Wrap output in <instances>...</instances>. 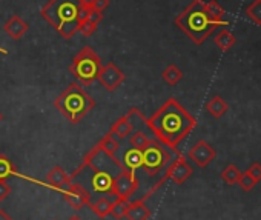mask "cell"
<instances>
[{
	"mask_svg": "<svg viewBox=\"0 0 261 220\" xmlns=\"http://www.w3.org/2000/svg\"><path fill=\"white\" fill-rule=\"evenodd\" d=\"M54 220H56V218H54Z\"/></svg>",
	"mask_w": 261,
	"mask_h": 220,
	"instance_id": "obj_41",
	"label": "cell"
},
{
	"mask_svg": "<svg viewBox=\"0 0 261 220\" xmlns=\"http://www.w3.org/2000/svg\"><path fill=\"white\" fill-rule=\"evenodd\" d=\"M54 106L69 124L77 125L89 111H92L95 102L79 83H71L54 100Z\"/></svg>",
	"mask_w": 261,
	"mask_h": 220,
	"instance_id": "obj_4",
	"label": "cell"
},
{
	"mask_svg": "<svg viewBox=\"0 0 261 220\" xmlns=\"http://www.w3.org/2000/svg\"><path fill=\"white\" fill-rule=\"evenodd\" d=\"M129 205V197H117V200L114 203H111V214L114 218L121 220L126 215V209Z\"/></svg>",
	"mask_w": 261,
	"mask_h": 220,
	"instance_id": "obj_24",
	"label": "cell"
},
{
	"mask_svg": "<svg viewBox=\"0 0 261 220\" xmlns=\"http://www.w3.org/2000/svg\"><path fill=\"white\" fill-rule=\"evenodd\" d=\"M188 156L198 168H206L207 165H211L214 162V159L217 157V153L212 148V145H209L206 140H198L189 150Z\"/></svg>",
	"mask_w": 261,
	"mask_h": 220,
	"instance_id": "obj_12",
	"label": "cell"
},
{
	"mask_svg": "<svg viewBox=\"0 0 261 220\" xmlns=\"http://www.w3.org/2000/svg\"><path fill=\"white\" fill-rule=\"evenodd\" d=\"M94 2H95V0H80V4H82L83 7H86V8H92Z\"/></svg>",
	"mask_w": 261,
	"mask_h": 220,
	"instance_id": "obj_37",
	"label": "cell"
},
{
	"mask_svg": "<svg viewBox=\"0 0 261 220\" xmlns=\"http://www.w3.org/2000/svg\"><path fill=\"white\" fill-rule=\"evenodd\" d=\"M124 217L127 220H148L151 217V209L146 205V199L142 197L136 202H129Z\"/></svg>",
	"mask_w": 261,
	"mask_h": 220,
	"instance_id": "obj_15",
	"label": "cell"
},
{
	"mask_svg": "<svg viewBox=\"0 0 261 220\" xmlns=\"http://www.w3.org/2000/svg\"><path fill=\"white\" fill-rule=\"evenodd\" d=\"M129 143H130V146H133L134 150L143 151L149 145V137L146 136V133L140 131V130H134L133 133H130Z\"/></svg>",
	"mask_w": 261,
	"mask_h": 220,
	"instance_id": "obj_23",
	"label": "cell"
},
{
	"mask_svg": "<svg viewBox=\"0 0 261 220\" xmlns=\"http://www.w3.org/2000/svg\"><path fill=\"white\" fill-rule=\"evenodd\" d=\"M95 30H97V25L91 23L89 20H85L83 23H80V25H79V31H80L85 37L92 36V34L95 33Z\"/></svg>",
	"mask_w": 261,
	"mask_h": 220,
	"instance_id": "obj_31",
	"label": "cell"
},
{
	"mask_svg": "<svg viewBox=\"0 0 261 220\" xmlns=\"http://www.w3.org/2000/svg\"><path fill=\"white\" fill-rule=\"evenodd\" d=\"M4 120V116H2V113H0V122H2Z\"/></svg>",
	"mask_w": 261,
	"mask_h": 220,
	"instance_id": "obj_40",
	"label": "cell"
},
{
	"mask_svg": "<svg viewBox=\"0 0 261 220\" xmlns=\"http://www.w3.org/2000/svg\"><path fill=\"white\" fill-rule=\"evenodd\" d=\"M139 185H140V180L137 179L136 173L124 169L123 173L114 177L111 194L115 197H130L139 189Z\"/></svg>",
	"mask_w": 261,
	"mask_h": 220,
	"instance_id": "obj_9",
	"label": "cell"
},
{
	"mask_svg": "<svg viewBox=\"0 0 261 220\" xmlns=\"http://www.w3.org/2000/svg\"><path fill=\"white\" fill-rule=\"evenodd\" d=\"M256 180L247 173V171H244V173H241V177H240V180H238V186L243 189V191H246V192H249V191H252L255 186H256Z\"/></svg>",
	"mask_w": 261,
	"mask_h": 220,
	"instance_id": "obj_30",
	"label": "cell"
},
{
	"mask_svg": "<svg viewBox=\"0 0 261 220\" xmlns=\"http://www.w3.org/2000/svg\"><path fill=\"white\" fill-rule=\"evenodd\" d=\"M204 8H206L207 14L214 20H217V22H226V20H223L226 11H224V8H221V5L217 2V0H209V2H204Z\"/></svg>",
	"mask_w": 261,
	"mask_h": 220,
	"instance_id": "obj_26",
	"label": "cell"
},
{
	"mask_svg": "<svg viewBox=\"0 0 261 220\" xmlns=\"http://www.w3.org/2000/svg\"><path fill=\"white\" fill-rule=\"evenodd\" d=\"M121 163H123V166H124L127 171L136 173L137 169H140V168H142V151L134 150V148L127 150V151L123 154V160H121Z\"/></svg>",
	"mask_w": 261,
	"mask_h": 220,
	"instance_id": "obj_19",
	"label": "cell"
},
{
	"mask_svg": "<svg viewBox=\"0 0 261 220\" xmlns=\"http://www.w3.org/2000/svg\"><path fill=\"white\" fill-rule=\"evenodd\" d=\"M227 109H229V105L226 103V100L220 95H214L207 103H206V111L215 117V119H220L223 117L226 113H227Z\"/></svg>",
	"mask_w": 261,
	"mask_h": 220,
	"instance_id": "obj_18",
	"label": "cell"
},
{
	"mask_svg": "<svg viewBox=\"0 0 261 220\" xmlns=\"http://www.w3.org/2000/svg\"><path fill=\"white\" fill-rule=\"evenodd\" d=\"M89 208L94 211V214L100 218H105L111 214V202L106 197H100L95 202L89 203Z\"/></svg>",
	"mask_w": 261,
	"mask_h": 220,
	"instance_id": "obj_22",
	"label": "cell"
},
{
	"mask_svg": "<svg viewBox=\"0 0 261 220\" xmlns=\"http://www.w3.org/2000/svg\"><path fill=\"white\" fill-rule=\"evenodd\" d=\"M0 54H4V56H8V51H7V50H4L2 46H0Z\"/></svg>",
	"mask_w": 261,
	"mask_h": 220,
	"instance_id": "obj_39",
	"label": "cell"
},
{
	"mask_svg": "<svg viewBox=\"0 0 261 220\" xmlns=\"http://www.w3.org/2000/svg\"><path fill=\"white\" fill-rule=\"evenodd\" d=\"M30 30L28 22H25L20 16H11L5 25H4V31L13 39V40H20Z\"/></svg>",
	"mask_w": 261,
	"mask_h": 220,
	"instance_id": "obj_14",
	"label": "cell"
},
{
	"mask_svg": "<svg viewBox=\"0 0 261 220\" xmlns=\"http://www.w3.org/2000/svg\"><path fill=\"white\" fill-rule=\"evenodd\" d=\"M108 7H109V0H95L94 5H92V8H94V10L101 11V13H103Z\"/></svg>",
	"mask_w": 261,
	"mask_h": 220,
	"instance_id": "obj_35",
	"label": "cell"
},
{
	"mask_svg": "<svg viewBox=\"0 0 261 220\" xmlns=\"http://www.w3.org/2000/svg\"><path fill=\"white\" fill-rule=\"evenodd\" d=\"M174 153L163 143H160L157 139L149 140V145L142 151V168L149 174V176H157L162 171L165 173L168 166L174 160Z\"/></svg>",
	"mask_w": 261,
	"mask_h": 220,
	"instance_id": "obj_7",
	"label": "cell"
},
{
	"mask_svg": "<svg viewBox=\"0 0 261 220\" xmlns=\"http://www.w3.org/2000/svg\"><path fill=\"white\" fill-rule=\"evenodd\" d=\"M195 127V117L186 111V108L174 97L168 99L159 111L146 119V130H149L160 143L172 151H178V145L192 133Z\"/></svg>",
	"mask_w": 261,
	"mask_h": 220,
	"instance_id": "obj_1",
	"label": "cell"
},
{
	"mask_svg": "<svg viewBox=\"0 0 261 220\" xmlns=\"http://www.w3.org/2000/svg\"><path fill=\"white\" fill-rule=\"evenodd\" d=\"M247 173L256 180V182H261V165L259 163H252L247 169Z\"/></svg>",
	"mask_w": 261,
	"mask_h": 220,
	"instance_id": "obj_33",
	"label": "cell"
},
{
	"mask_svg": "<svg viewBox=\"0 0 261 220\" xmlns=\"http://www.w3.org/2000/svg\"><path fill=\"white\" fill-rule=\"evenodd\" d=\"M16 173V166L5 156H0V180H7Z\"/></svg>",
	"mask_w": 261,
	"mask_h": 220,
	"instance_id": "obj_28",
	"label": "cell"
},
{
	"mask_svg": "<svg viewBox=\"0 0 261 220\" xmlns=\"http://www.w3.org/2000/svg\"><path fill=\"white\" fill-rule=\"evenodd\" d=\"M45 182H46V185H49L51 188H54V189L63 192V191L69 186V183L72 182V179H71V176L66 174V171H65L63 168L54 166V168L46 174Z\"/></svg>",
	"mask_w": 261,
	"mask_h": 220,
	"instance_id": "obj_13",
	"label": "cell"
},
{
	"mask_svg": "<svg viewBox=\"0 0 261 220\" xmlns=\"http://www.w3.org/2000/svg\"><path fill=\"white\" fill-rule=\"evenodd\" d=\"M214 42L221 51H229L235 45V36L229 30L223 28L217 33V36L214 37Z\"/></svg>",
	"mask_w": 261,
	"mask_h": 220,
	"instance_id": "obj_20",
	"label": "cell"
},
{
	"mask_svg": "<svg viewBox=\"0 0 261 220\" xmlns=\"http://www.w3.org/2000/svg\"><path fill=\"white\" fill-rule=\"evenodd\" d=\"M85 169H91L92 173H106L112 177L118 176L120 173H123L126 168L123 166L121 160H118L115 156L108 154L103 148L98 146V143L85 156L82 165L74 171V174H71V179L74 180L82 171Z\"/></svg>",
	"mask_w": 261,
	"mask_h": 220,
	"instance_id": "obj_5",
	"label": "cell"
},
{
	"mask_svg": "<svg viewBox=\"0 0 261 220\" xmlns=\"http://www.w3.org/2000/svg\"><path fill=\"white\" fill-rule=\"evenodd\" d=\"M97 80L101 83V86L108 91H115L123 82H124V74L123 71L112 62H109L108 65L101 66L100 74L97 77Z\"/></svg>",
	"mask_w": 261,
	"mask_h": 220,
	"instance_id": "obj_11",
	"label": "cell"
},
{
	"mask_svg": "<svg viewBox=\"0 0 261 220\" xmlns=\"http://www.w3.org/2000/svg\"><path fill=\"white\" fill-rule=\"evenodd\" d=\"M11 194V188L5 180H0V202L5 200Z\"/></svg>",
	"mask_w": 261,
	"mask_h": 220,
	"instance_id": "obj_34",
	"label": "cell"
},
{
	"mask_svg": "<svg viewBox=\"0 0 261 220\" xmlns=\"http://www.w3.org/2000/svg\"><path fill=\"white\" fill-rule=\"evenodd\" d=\"M246 14L256 25H261V0H253V2L246 8Z\"/></svg>",
	"mask_w": 261,
	"mask_h": 220,
	"instance_id": "obj_29",
	"label": "cell"
},
{
	"mask_svg": "<svg viewBox=\"0 0 261 220\" xmlns=\"http://www.w3.org/2000/svg\"><path fill=\"white\" fill-rule=\"evenodd\" d=\"M98 146L100 148H103L108 154H112V156H115L117 154V151L120 150V143H118V140L114 137V134H111V133H108L100 142H98Z\"/></svg>",
	"mask_w": 261,
	"mask_h": 220,
	"instance_id": "obj_27",
	"label": "cell"
},
{
	"mask_svg": "<svg viewBox=\"0 0 261 220\" xmlns=\"http://www.w3.org/2000/svg\"><path fill=\"white\" fill-rule=\"evenodd\" d=\"M80 0H49L42 8V17L59 31V34L69 40L79 31V10Z\"/></svg>",
	"mask_w": 261,
	"mask_h": 220,
	"instance_id": "obj_3",
	"label": "cell"
},
{
	"mask_svg": "<svg viewBox=\"0 0 261 220\" xmlns=\"http://www.w3.org/2000/svg\"><path fill=\"white\" fill-rule=\"evenodd\" d=\"M133 131H134V125H133V122L129 120L127 116H121L118 120H115V124H112V127L109 130V133L117 136L118 139L129 137Z\"/></svg>",
	"mask_w": 261,
	"mask_h": 220,
	"instance_id": "obj_17",
	"label": "cell"
},
{
	"mask_svg": "<svg viewBox=\"0 0 261 220\" xmlns=\"http://www.w3.org/2000/svg\"><path fill=\"white\" fill-rule=\"evenodd\" d=\"M0 220H14L5 209H0Z\"/></svg>",
	"mask_w": 261,
	"mask_h": 220,
	"instance_id": "obj_36",
	"label": "cell"
},
{
	"mask_svg": "<svg viewBox=\"0 0 261 220\" xmlns=\"http://www.w3.org/2000/svg\"><path fill=\"white\" fill-rule=\"evenodd\" d=\"M68 220H83V218H82V217H79V215H71Z\"/></svg>",
	"mask_w": 261,
	"mask_h": 220,
	"instance_id": "obj_38",
	"label": "cell"
},
{
	"mask_svg": "<svg viewBox=\"0 0 261 220\" xmlns=\"http://www.w3.org/2000/svg\"><path fill=\"white\" fill-rule=\"evenodd\" d=\"M162 77H163V80L168 83V85H177L181 79H183V71L177 66V65H174V63H171V65H168L166 68H165V71L162 72Z\"/></svg>",
	"mask_w": 261,
	"mask_h": 220,
	"instance_id": "obj_21",
	"label": "cell"
},
{
	"mask_svg": "<svg viewBox=\"0 0 261 220\" xmlns=\"http://www.w3.org/2000/svg\"><path fill=\"white\" fill-rule=\"evenodd\" d=\"M175 25L195 43L201 45L206 39L217 30L218 27H226L229 22H217L214 20L206 8L203 0H194V2L175 17Z\"/></svg>",
	"mask_w": 261,
	"mask_h": 220,
	"instance_id": "obj_2",
	"label": "cell"
},
{
	"mask_svg": "<svg viewBox=\"0 0 261 220\" xmlns=\"http://www.w3.org/2000/svg\"><path fill=\"white\" fill-rule=\"evenodd\" d=\"M192 173H194L192 166L188 163V160H186L181 154H178V156L172 160V163L168 166V169L165 171L163 177L157 182V185L154 186L152 191H155L159 186H162L168 179H171L175 185H183V183L192 176ZM152 191H151V192H152Z\"/></svg>",
	"mask_w": 261,
	"mask_h": 220,
	"instance_id": "obj_8",
	"label": "cell"
},
{
	"mask_svg": "<svg viewBox=\"0 0 261 220\" xmlns=\"http://www.w3.org/2000/svg\"><path fill=\"white\" fill-rule=\"evenodd\" d=\"M112 180L114 177L106 174V173H92L89 177V183L94 192H105V194H111V188H112Z\"/></svg>",
	"mask_w": 261,
	"mask_h": 220,
	"instance_id": "obj_16",
	"label": "cell"
},
{
	"mask_svg": "<svg viewBox=\"0 0 261 220\" xmlns=\"http://www.w3.org/2000/svg\"><path fill=\"white\" fill-rule=\"evenodd\" d=\"M88 20H89L91 23H94V25L98 27V23L103 20V13H101V11H97V10H94V8H91V10H89V14H88Z\"/></svg>",
	"mask_w": 261,
	"mask_h": 220,
	"instance_id": "obj_32",
	"label": "cell"
},
{
	"mask_svg": "<svg viewBox=\"0 0 261 220\" xmlns=\"http://www.w3.org/2000/svg\"><path fill=\"white\" fill-rule=\"evenodd\" d=\"M101 66V60L97 53L91 46H85L72 59V63L69 65V72L82 85L89 86L97 80Z\"/></svg>",
	"mask_w": 261,
	"mask_h": 220,
	"instance_id": "obj_6",
	"label": "cell"
},
{
	"mask_svg": "<svg viewBox=\"0 0 261 220\" xmlns=\"http://www.w3.org/2000/svg\"><path fill=\"white\" fill-rule=\"evenodd\" d=\"M63 197L74 209H82L85 206H89V203H91V192L83 185H80L74 180L63 191Z\"/></svg>",
	"mask_w": 261,
	"mask_h": 220,
	"instance_id": "obj_10",
	"label": "cell"
},
{
	"mask_svg": "<svg viewBox=\"0 0 261 220\" xmlns=\"http://www.w3.org/2000/svg\"><path fill=\"white\" fill-rule=\"evenodd\" d=\"M221 180L226 185H237L240 177H241V171L235 166V165H227L223 171H221Z\"/></svg>",
	"mask_w": 261,
	"mask_h": 220,
	"instance_id": "obj_25",
	"label": "cell"
}]
</instances>
